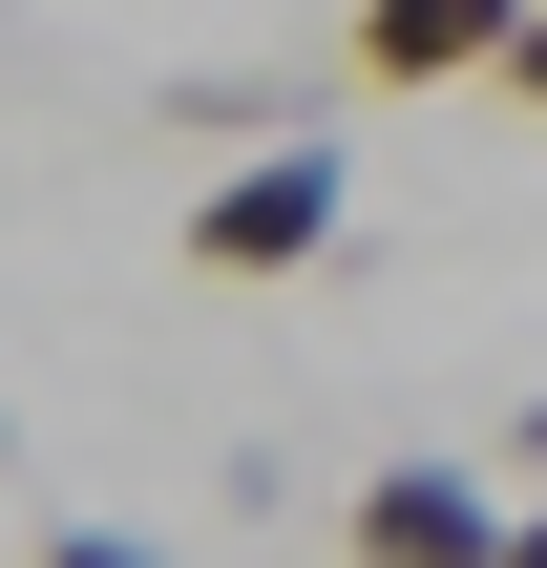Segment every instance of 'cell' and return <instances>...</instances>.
I'll return each mask as SVG.
<instances>
[{"label": "cell", "mask_w": 547, "mask_h": 568, "mask_svg": "<svg viewBox=\"0 0 547 568\" xmlns=\"http://www.w3.org/2000/svg\"><path fill=\"white\" fill-rule=\"evenodd\" d=\"M527 0H358V84H506Z\"/></svg>", "instance_id": "obj_2"}, {"label": "cell", "mask_w": 547, "mask_h": 568, "mask_svg": "<svg viewBox=\"0 0 547 568\" xmlns=\"http://www.w3.org/2000/svg\"><path fill=\"white\" fill-rule=\"evenodd\" d=\"M0 443H21V422H0Z\"/></svg>", "instance_id": "obj_5"}, {"label": "cell", "mask_w": 547, "mask_h": 568, "mask_svg": "<svg viewBox=\"0 0 547 568\" xmlns=\"http://www.w3.org/2000/svg\"><path fill=\"white\" fill-rule=\"evenodd\" d=\"M506 84H527V105H547V0H527V42H506Z\"/></svg>", "instance_id": "obj_4"}, {"label": "cell", "mask_w": 547, "mask_h": 568, "mask_svg": "<svg viewBox=\"0 0 547 568\" xmlns=\"http://www.w3.org/2000/svg\"><path fill=\"white\" fill-rule=\"evenodd\" d=\"M337 527H358L379 568H485V548H506V506H485L464 464H379V485H358Z\"/></svg>", "instance_id": "obj_3"}, {"label": "cell", "mask_w": 547, "mask_h": 568, "mask_svg": "<svg viewBox=\"0 0 547 568\" xmlns=\"http://www.w3.org/2000/svg\"><path fill=\"white\" fill-rule=\"evenodd\" d=\"M337 211H358V169H337V126H274V148H232L211 190H190V274H316L337 253Z\"/></svg>", "instance_id": "obj_1"}]
</instances>
